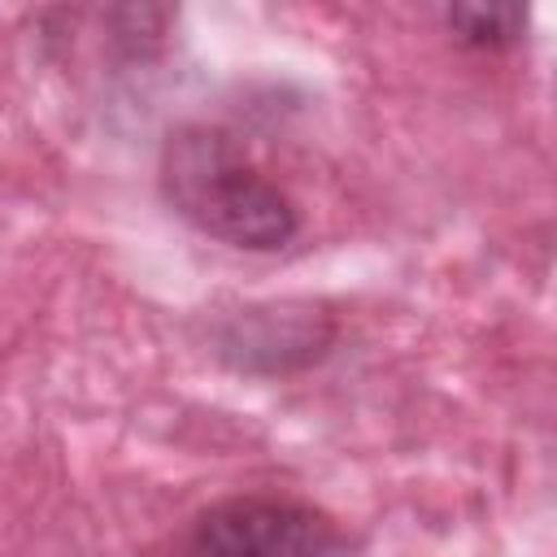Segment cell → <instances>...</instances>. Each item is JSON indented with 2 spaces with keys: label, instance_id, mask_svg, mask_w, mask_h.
<instances>
[{
  "label": "cell",
  "instance_id": "cell-2",
  "mask_svg": "<svg viewBox=\"0 0 557 557\" xmlns=\"http://www.w3.org/2000/svg\"><path fill=\"white\" fill-rule=\"evenodd\" d=\"M339 527L292 496L239 492L196 513L183 535V557H331Z\"/></svg>",
  "mask_w": 557,
  "mask_h": 557
},
{
  "label": "cell",
  "instance_id": "cell-1",
  "mask_svg": "<svg viewBox=\"0 0 557 557\" xmlns=\"http://www.w3.org/2000/svg\"><path fill=\"white\" fill-rule=\"evenodd\" d=\"M157 174L165 205L218 244L274 252L300 231L292 196L270 183L265 170L222 126L191 122L170 131Z\"/></svg>",
  "mask_w": 557,
  "mask_h": 557
},
{
  "label": "cell",
  "instance_id": "cell-3",
  "mask_svg": "<svg viewBox=\"0 0 557 557\" xmlns=\"http://www.w3.org/2000/svg\"><path fill=\"white\" fill-rule=\"evenodd\" d=\"M448 30L470 48H505L522 35V9L518 4H457L444 13Z\"/></svg>",
  "mask_w": 557,
  "mask_h": 557
}]
</instances>
